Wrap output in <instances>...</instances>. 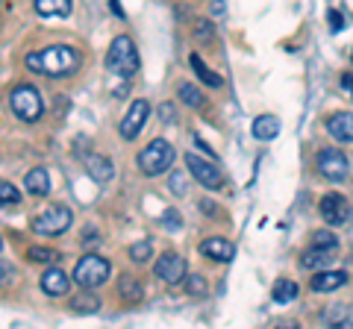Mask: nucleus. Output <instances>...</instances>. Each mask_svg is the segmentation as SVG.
Here are the masks:
<instances>
[{
  "label": "nucleus",
  "mask_w": 353,
  "mask_h": 329,
  "mask_svg": "<svg viewBox=\"0 0 353 329\" xmlns=\"http://www.w3.org/2000/svg\"><path fill=\"white\" fill-rule=\"evenodd\" d=\"M83 164H85L88 177H92L94 182H109L115 177V164L109 162L106 156H97V153H88V156L83 159Z\"/></svg>",
  "instance_id": "ddd939ff"
},
{
  "label": "nucleus",
  "mask_w": 353,
  "mask_h": 329,
  "mask_svg": "<svg viewBox=\"0 0 353 329\" xmlns=\"http://www.w3.org/2000/svg\"><path fill=\"white\" fill-rule=\"evenodd\" d=\"M297 294H301V288H297V282L294 279H277L274 282V291H271V297H274V303H280V306H285V303H294L297 300Z\"/></svg>",
  "instance_id": "6ab92c4d"
},
{
  "label": "nucleus",
  "mask_w": 353,
  "mask_h": 329,
  "mask_svg": "<svg viewBox=\"0 0 353 329\" xmlns=\"http://www.w3.org/2000/svg\"><path fill=\"white\" fill-rule=\"evenodd\" d=\"M136 162L145 177H159V173H165L174 164V147L165 138H153L150 145L139 153Z\"/></svg>",
  "instance_id": "7ed1b4c3"
},
{
  "label": "nucleus",
  "mask_w": 353,
  "mask_h": 329,
  "mask_svg": "<svg viewBox=\"0 0 353 329\" xmlns=\"http://www.w3.org/2000/svg\"><path fill=\"white\" fill-rule=\"evenodd\" d=\"M250 133H253V138H259V141L277 138V133H280V118L277 115H259V118H253Z\"/></svg>",
  "instance_id": "2eb2a0df"
},
{
  "label": "nucleus",
  "mask_w": 353,
  "mask_h": 329,
  "mask_svg": "<svg viewBox=\"0 0 353 329\" xmlns=\"http://www.w3.org/2000/svg\"><path fill=\"white\" fill-rule=\"evenodd\" d=\"M194 145H197V150H203V153H206V156H215V153H212V147H209V145H203V141H201V138H194Z\"/></svg>",
  "instance_id": "58836bf2"
},
{
  "label": "nucleus",
  "mask_w": 353,
  "mask_h": 329,
  "mask_svg": "<svg viewBox=\"0 0 353 329\" xmlns=\"http://www.w3.org/2000/svg\"><path fill=\"white\" fill-rule=\"evenodd\" d=\"M180 97H183V103H189L192 109H201V106L206 103V100H203V94L197 92L192 83H183V85H180Z\"/></svg>",
  "instance_id": "393cba45"
},
{
  "label": "nucleus",
  "mask_w": 353,
  "mask_h": 329,
  "mask_svg": "<svg viewBox=\"0 0 353 329\" xmlns=\"http://www.w3.org/2000/svg\"><path fill=\"white\" fill-rule=\"evenodd\" d=\"M153 270H157V277L162 282L168 285H176L185 279V259L180 253H174V250H168V253H162L157 259V265H153Z\"/></svg>",
  "instance_id": "1a4fd4ad"
},
{
  "label": "nucleus",
  "mask_w": 353,
  "mask_h": 329,
  "mask_svg": "<svg viewBox=\"0 0 353 329\" xmlns=\"http://www.w3.org/2000/svg\"><path fill=\"white\" fill-rule=\"evenodd\" d=\"M347 282V273L341 270H318L312 277V291H336Z\"/></svg>",
  "instance_id": "f3484780"
},
{
  "label": "nucleus",
  "mask_w": 353,
  "mask_h": 329,
  "mask_svg": "<svg viewBox=\"0 0 353 329\" xmlns=\"http://www.w3.org/2000/svg\"><path fill=\"white\" fill-rule=\"evenodd\" d=\"M185 168H189V173L203 185V189H209V191H221V189H224V177H221V171L215 168L212 162L201 159L197 153H189V156H185Z\"/></svg>",
  "instance_id": "0eeeda50"
},
{
  "label": "nucleus",
  "mask_w": 353,
  "mask_h": 329,
  "mask_svg": "<svg viewBox=\"0 0 353 329\" xmlns=\"http://www.w3.org/2000/svg\"><path fill=\"white\" fill-rule=\"evenodd\" d=\"M171 191H176V194H183V177H171Z\"/></svg>",
  "instance_id": "c9c22d12"
},
{
  "label": "nucleus",
  "mask_w": 353,
  "mask_h": 329,
  "mask_svg": "<svg viewBox=\"0 0 353 329\" xmlns=\"http://www.w3.org/2000/svg\"><path fill=\"white\" fill-rule=\"evenodd\" d=\"M330 27H333V32H339L345 27V15H341L339 9H330Z\"/></svg>",
  "instance_id": "473e14b6"
},
{
  "label": "nucleus",
  "mask_w": 353,
  "mask_h": 329,
  "mask_svg": "<svg viewBox=\"0 0 353 329\" xmlns=\"http://www.w3.org/2000/svg\"><path fill=\"white\" fill-rule=\"evenodd\" d=\"M330 259H333V250H327V247H315V244H312V250H306V253L301 256V265H303L306 270H315V268L321 270Z\"/></svg>",
  "instance_id": "412c9836"
},
{
  "label": "nucleus",
  "mask_w": 353,
  "mask_h": 329,
  "mask_svg": "<svg viewBox=\"0 0 353 329\" xmlns=\"http://www.w3.org/2000/svg\"><path fill=\"white\" fill-rule=\"evenodd\" d=\"M118 294H121V300H124V303H141V297H145L139 279L130 277V273H124V277L118 279Z\"/></svg>",
  "instance_id": "aec40b11"
},
{
  "label": "nucleus",
  "mask_w": 353,
  "mask_h": 329,
  "mask_svg": "<svg viewBox=\"0 0 353 329\" xmlns=\"http://www.w3.org/2000/svg\"><path fill=\"white\" fill-rule=\"evenodd\" d=\"M192 68H194V74H197V80H201V83L212 85V89H218V85H221V76H218V74H212V71H209L206 65L201 62V56H197V53L192 56Z\"/></svg>",
  "instance_id": "b1692460"
},
{
  "label": "nucleus",
  "mask_w": 353,
  "mask_h": 329,
  "mask_svg": "<svg viewBox=\"0 0 353 329\" xmlns=\"http://www.w3.org/2000/svg\"><path fill=\"white\" fill-rule=\"evenodd\" d=\"M71 221H74V215H71L68 206L53 203L39 217H32V233H39V235H62L65 229L71 226Z\"/></svg>",
  "instance_id": "39448f33"
},
{
  "label": "nucleus",
  "mask_w": 353,
  "mask_h": 329,
  "mask_svg": "<svg viewBox=\"0 0 353 329\" xmlns=\"http://www.w3.org/2000/svg\"><path fill=\"white\" fill-rule=\"evenodd\" d=\"M71 309L77 312V315H94L97 309H101V300L94 297V294H80V297H74L71 300Z\"/></svg>",
  "instance_id": "5701e85b"
},
{
  "label": "nucleus",
  "mask_w": 353,
  "mask_h": 329,
  "mask_svg": "<svg viewBox=\"0 0 353 329\" xmlns=\"http://www.w3.org/2000/svg\"><path fill=\"white\" fill-rule=\"evenodd\" d=\"M109 273H112V268H109V262H106L103 256L88 253V256H83L80 262H77V268H74V282L80 285V288L92 291V288H97V285H103V282L109 279Z\"/></svg>",
  "instance_id": "20e7f679"
},
{
  "label": "nucleus",
  "mask_w": 353,
  "mask_h": 329,
  "mask_svg": "<svg viewBox=\"0 0 353 329\" xmlns=\"http://www.w3.org/2000/svg\"><path fill=\"white\" fill-rule=\"evenodd\" d=\"M341 89H347L350 97H353V74H345V76H341Z\"/></svg>",
  "instance_id": "f704fd0d"
},
{
  "label": "nucleus",
  "mask_w": 353,
  "mask_h": 329,
  "mask_svg": "<svg viewBox=\"0 0 353 329\" xmlns=\"http://www.w3.org/2000/svg\"><path fill=\"white\" fill-rule=\"evenodd\" d=\"M27 68L32 74L59 80V76H71L77 68H80V53H77L74 47H68V45H50V47H41L36 53H30Z\"/></svg>",
  "instance_id": "f257e3e1"
},
{
  "label": "nucleus",
  "mask_w": 353,
  "mask_h": 329,
  "mask_svg": "<svg viewBox=\"0 0 353 329\" xmlns=\"http://www.w3.org/2000/svg\"><path fill=\"white\" fill-rule=\"evenodd\" d=\"M327 133L336 141H353V112H336L327 118Z\"/></svg>",
  "instance_id": "4468645a"
},
{
  "label": "nucleus",
  "mask_w": 353,
  "mask_h": 329,
  "mask_svg": "<svg viewBox=\"0 0 353 329\" xmlns=\"http://www.w3.org/2000/svg\"><path fill=\"white\" fill-rule=\"evenodd\" d=\"M130 256L132 262H148V256H153V244L150 241H139V244L130 247Z\"/></svg>",
  "instance_id": "a878e982"
},
{
  "label": "nucleus",
  "mask_w": 353,
  "mask_h": 329,
  "mask_svg": "<svg viewBox=\"0 0 353 329\" xmlns=\"http://www.w3.org/2000/svg\"><path fill=\"white\" fill-rule=\"evenodd\" d=\"M57 250H50V247H32L30 250V259L32 262H57Z\"/></svg>",
  "instance_id": "c85d7f7f"
},
{
  "label": "nucleus",
  "mask_w": 353,
  "mask_h": 329,
  "mask_svg": "<svg viewBox=\"0 0 353 329\" xmlns=\"http://www.w3.org/2000/svg\"><path fill=\"white\" fill-rule=\"evenodd\" d=\"M106 71H112L115 76H132L139 71V53L130 36H118L106 53Z\"/></svg>",
  "instance_id": "f03ea898"
},
{
  "label": "nucleus",
  "mask_w": 353,
  "mask_h": 329,
  "mask_svg": "<svg viewBox=\"0 0 353 329\" xmlns=\"http://www.w3.org/2000/svg\"><path fill=\"white\" fill-rule=\"evenodd\" d=\"M159 112H162V120H165V124H171V120H174V118H171V103H165Z\"/></svg>",
  "instance_id": "e433bc0d"
},
{
  "label": "nucleus",
  "mask_w": 353,
  "mask_h": 329,
  "mask_svg": "<svg viewBox=\"0 0 353 329\" xmlns=\"http://www.w3.org/2000/svg\"><path fill=\"white\" fill-rule=\"evenodd\" d=\"M312 244H315V247L336 250V244H339V241H336V235H333V233H327V229H318V233L312 235Z\"/></svg>",
  "instance_id": "bb28decb"
},
{
  "label": "nucleus",
  "mask_w": 353,
  "mask_h": 329,
  "mask_svg": "<svg viewBox=\"0 0 353 329\" xmlns=\"http://www.w3.org/2000/svg\"><path fill=\"white\" fill-rule=\"evenodd\" d=\"M9 106H12V112L21 120H27V124L41 118V97L32 85H18V89H12V94H9Z\"/></svg>",
  "instance_id": "423d86ee"
},
{
  "label": "nucleus",
  "mask_w": 353,
  "mask_h": 329,
  "mask_svg": "<svg viewBox=\"0 0 353 329\" xmlns=\"http://www.w3.org/2000/svg\"><path fill=\"white\" fill-rule=\"evenodd\" d=\"M194 36H197V39H203V41H209V39H212V27H209V24H197Z\"/></svg>",
  "instance_id": "72a5a7b5"
},
{
  "label": "nucleus",
  "mask_w": 353,
  "mask_h": 329,
  "mask_svg": "<svg viewBox=\"0 0 353 329\" xmlns=\"http://www.w3.org/2000/svg\"><path fill=\"white\" fill-rule=\"evenodd\" d=\"M148 115H150V103L148 100H132L130 103V112L124 115V120H121V138H127V141H132L139 136V129L145 127V120H148Z\"/></svg>",
  "instance_id": "9d476101"
},
{
  "label": "nucleus",
  "mask_w": 353,
  "mask_h": 329,
  "mask_svg": "<svg viewBox=\"0 0 353 329\" xmlns=\"http://www.w3.org/2000/svg\"><path fill=\"white\" fill-rule=\"evenodd\" d=\"M315 162H318V173L333 182H341L350 173V162L341 150H321Z\"/></svg>",
  "instance_id": "6e6552de"
},
{
  "label": "nucleus",
  "mask_w": 353,
  "mask_h": 329,
  "mask_svg": "<svg viewBox=\"0 0 353 329\" xmlns=\"http://www.w3.org/2000/svg\"><path fill=\"white\" fill-rule=\"evenodd\" d=\"M15 279V270H12V265H6L3 259H0V288H6L9 282Z\"/></svg>",
  "instance_id": "c756f323"
},
{
  "label": "nucleus",
  "mask_w": 353,
  "mask_h": 329,
  "mask_svg": "<svg viewBox=\"0 0 353 329\" xmlns=\"http://www.w3.org/2000/svg\"><path fill=\"white\" fill-rule=\"evenodd\" d=\"M21 200V194L12 182H3L0 180V203H18Z\"/></svg>",
  "instance_id": "cd10ccee"
},
{
  "label": "nucleus",
  "mask_w": 353,
  "mask_h": 329,
  "mask_svg": "<svg viewBox=\"0 0 353 329\" xmlns=\"http://www.w3.org/2000/svg\"><path fill=\"white\" fill-rule=\"evenodd\" d=\"M321 217L330 224V226H341L350 217V209H347V200L341 194H327V197H321Z\"/></svg>",
  "instance_id": "9b49d317"
},
{
  "label": "nucleus",
  "mask_w": 353,
  "mask_h": 329,
  "mask_svg": "<svg viewBox=\"0 0 353 329\" xmlns=\"http://www.w3.org/2000/svg\"><path fill=\"white\" fill-rule=\"evenodd\" d=\"M0 250H3V241H0Z\"/></svg>",
  "instance_id": "ea45409f"
},
{
  "label": "nucleus",
  "mask_w": 353,
  "mask_h": 329,
  "mask_svg": "<svg viewBox=\"0 0 353 329\" xmlns=\"http://www.w3.org/2000/svg\"><path fill=\"white\" fill-rule=\"evenodd\" d=\"M180 215H176V209H168V212H165V217H162V226L165 229H180Z\"/></svg>",
  "instance_id": "7c9ffc66"
},
{
  "label": "nucleus",
  "mask_w": 353,
  "mask_h": 329,
  "mask_svg": "<svg viewBox=\"0 0 353 329\" xmlns=\"http://www.w3.org/2000/svg\"><path fill=\"white\" fill-rule=\"evenodd\" d=\"M185 288H189V294H203L206 291V282H203V277H189V282H185Z\"/></svg>",
  "instance_id": "2f4dec72"
},
{
  "label": "nucleus",
  "mask_w": 353,
  "mask_h": 329,
  "mask_svg": "<svg viewBox=\"0 0 353 329\" xmlns=\"http://www.w3.org/2000/svg\"><path fill=\"white\" fill-rule=\"evenodd\" d=\"M32 6H36V12L50 18V15H71V0H32Z\"/></svg>",
  "instance_id": "4be33fe9"
},
{
  "label": "nucleus",
  "mask_w": 353,
  "mask_h": 329,
  "mask_svg": "<svg viewBox=\"0 0 353 329\" xmlns=\"http://www.w3.org/2000/svg\"><path fill=\"white\" fill-rule=\"evenodd\" d=\"M24 185H27V191H30L32 197H48V191H50V177H48V171H44V168H32V171L27 173Z\"/></svg>",
  "instance_id": "a211bd4d"
},
{
  "label": "nucleus",
  "mask_w": 353,
  "mask_h": 329,
  "mask_svg": "<svg viewBox=\"0 0 353 329\" xmlns=\"http://www.w3.org/2000/svg\"><path fill=\"white\" fill-rule=\"evenodd\" d=\"M201 209H203L206 215H212V217L218 215V212H215V209H218V206H215V203H209V200H206V203H201Z\"/></svg>",
  "instance_id": "4c0bfd02"
},
{
  "label": "nucleus",
  "mask_w": 353,
  "mask_h": 329,
  "mask_svg": "<svg viewBox=\"0 0 353 329\" xmlns=\"http://www.w3.org/2000/svg\"><path fill=\"white\" fill-rule=\"evenodd\" d=\"M68 285H71V279L65 277L62 268H48L41 273V291L48 294V297H65V294H68Z\"/></svg>",
  "instance_id": "f8f14e48"
},
{
  "label": "nucleus",
  "mask_w": 353,
  "mask_h": 329,
  "mask_svg": "<svg viewBox=\"0 0 353 329\" xmlns=\"http://www.w3.org/2000/svg\"><path fill=\"white\" fill-rule=\"evenodd\" d=\"M201 253L209 256V259H215V262H230L236 250H233V244H230V241H224V238H206L203 244H201Z\"/></svg>",
  "instance_id": "dca6fc26"
}]
</instances>
